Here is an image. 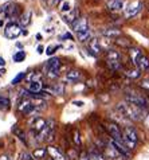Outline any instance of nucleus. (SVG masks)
Segmentation results:
<instances>
[{
	"instance_id": "obj_1",
	"label": "nucleus",
	"mask_w": 149,
	"mask_h": 160,
	"mask_svg": "<svg viewBox=\"0 0 149 160\" xmlns=\"http://www.w3.org/2000/svg\"><path fill=\"white\" fill-rule=\"evenodd\" d=\"M129 52H130V57H132L134 65L137 66V70H140V72L149 70V58L145 54H142L138 48H132V47L129 48Z\"/></svg>"
},
{
	"instance_id": "obj_2",
	"label": "nucleus",
	"mask_w": 149,
	"mask_h": 160,
	"mask_svg": "<svg viewBox=\"0 0 149 160\" xmlns=\"http://www.w3.org/2000/svg\"><path fill=\"white\" fill-rule=\"evenodd\" d=\"M118 110L124 114L125 117H128L129 120H133V121H140L144 116H142V110L141 109H138V108H136V106L133 105H130V104H120L117 106Z\"/></svg>"
},
{
	"instance_id": "obj_3",
	"label": "nucleus",
	"mask_w": 149,
	"mask_h": 160,
	"mask_svg": "<svg viewBox=\"0 0 149 160\" xmlns=\"http://www.w3.org/2000/svg\"><path fill=\"white\" fill-rule=\"evenodd\" d=\"M137 140H138V136H137V133H136L134 128L125 127L124 133H122V141H124V144H125L126 148H128L129 151H132L136 147Z\"/></svg>"
},
{
	"instance_id": "obj_4",
	"label": "nucleus",
	"mask_w": 149,
	"mask_h": 160,
	"mask_svg": "<svg viewBox=\"0 0 149 160\" xmlns=\"http://www.w3.org/2000/svg\"><path fill=\"white\" fill-rule=\"evenodd\" d=\"M105 128H106V131L109 132V135L113 137V141L124 144V141H122V133H121V129H120V127H118V124L109 121V122L105 124Z\"/></svg>"
},
{
	"instance_id": "obj_5",
	"label": "nucleus",
	"mask_w": 149,
	"mask_h": 160,
	"mask_svg": "<svg viewBox=\"0 0 149 160\" xmlns=\"http://www.w3.org/2000/svg\"><path fill=\"white\" fill-rule=\"evenodd\" d=\"M125 100L128 104L130 105H133L136 106V108H138V109H144L147 106V100L144 98V97L141 96H138V94H126L125 96Z\"/></svg>"
},
{
	"instance_id": "obj_6",
	"label": "nucleus",
	"mask_w": 149,
	"mask_h": 160,
	"mask_svg": "<svg viewBox=\"0 0 149 160\" xmlns=\"http://www.w3.org/2000/svg\"><path fill=\"white\" fill-rule=\"evenodd\" d=\"M22 32H23V31H22V27L19 24L10 23L6 27V30H4V37L8 39H16L17 37H20Z\"/></svg>"
},
{
	"instance_id": "obj_7",
	"label": "nucleus",
	"mask_w": 149,
	"mask_h": 160,
	"mask_svg": "<svg viewBox=\"0 0 149 160\" xmlns=\"http://www.w3.org/2000/svg\"><path fill=\"white\" fill-rule=\"evenodd\" d=\"M17 109H19L20 112L24 114V116H28V114H31L35 110V106H34V104L28 98H26L23 101H20V104L17 105Z\"/></svg>"
},
{
	"instance_id": "obj_8",
	"label": "nucleus",
	"mask_w": 149,
	"mask_h": 160,
	"mask_svg": "<svg viewBox=\"0 0 149 160\" xmlns=\"http://www.w3.org/2000/svg\"><path fill=\"white\" fill-rule=\"evenodd\" d=\"M0 11L4 12L8 18H16L19 15V6L17 4H6L0 8Z\"/></svg>"
},
{
	"instance_id": "obj_9",
	"label": "nucleus",
	"mask_w": 149,
	"mask_h": 160,
	"mask_svg": "<svg viewBox=\"0 0 149 160\" xmlns=\"http://www.w3.org/2000/svg\"><path fill=\"white\" fill-rule=\"evenodd\" d=\"M46 125V120L43 117H34L31 120V122H30V127H31V131L35 132L38 135L39 132H41L43 128Z\"/></svg>"
},
{
	"instance_id": "obj_10",
	"label": "nucleus",
	"mask_w": 149,
	"mask_h": 160,
	"mask_svg": "<svg viewBox=\"0 0 149 160\" xmlns=\"http://www.w3.org/2000/svg\"><path fill=\"white\" fill-rule=\"evenodd\" d=\"M46 151H47V153L50 155V158H51L52 160H66V158H65L63 152L58 148V147L49 145V147L46 148Z\"/></svg>"
},
{
	"instance_id": "obj_11",
	"label": "nucleus",
	"mask_w": 149,
	"mask_h": 160,
	"mask_svg": "<svg viewBox=\"0 0 149 160\" xmlns=\"http://www.w3.org/2000/svg\"><path fill=\"white\" fill-rule=\"evenodd\" d=\"M141 8H142V3H141V2H138V0H137V2L132 3V4H130V6L125 10L126 18H133V16H136L140 11H141Z\"/></svg>"
},
{
	"instance_id": "obj_12",
	"label": "nucleus",
	"mask_w": 149,
	"mask_h": 160,
	"mask_svg": "<svg viewBox=\"0 0 149 160\" xmlns=\"http://www.w3.org/2000/svg\"><path fill=\"white\" fill-rule=\"evenodd\" d=\"M71 26H73V30L75 31V34L89 30V24H87V19H86V18H78V19L74 22Z\"/></svg>"
},
{
	"instance_id": "obj_13",
	"label": "nucleus",
	"mask_w": 149,
	"mask_h": 160,
	"mask_svg": "<svg viewBox=\"0 0 149 160\" xmlns=\"http://www.w3.org/2000/svg\"><path fill=\"white\" fill-rule=\"evenodd\" d=\"M78 18H79V10L78 8H74V10H70L66 15H65V22L66 23H70V24H73L74 22H75Z\"/></svg>"
},
{
	"instance_id": "obj_14",
	"label": "nucleus",
	"mask_w": 149,
	"mask_h": 160,
	"mask_svg": "<svg viewBox=\"0 0 149 160\" xmlns=\"http://www.w3.org/2000/svg\"><path fill=\"white\" fill-rule=\"evenodd\" d=\"M89 51L93 57H97L101 52V46H99V41L98 39H90L89 42Z\"/></svg>"
},
{
	"instance_id": "obj_15",
	"label": "nucleus",
	"mask_w": 149,
	"mask_h": 160,
	"mask_svg": "<svg viewBox=\"0 0 149 160\" xmlns=\"http://www.w3.org/2000/svg\"><path fill=\"white\" fill-rule=\"evenodd\" d=\"M108 8L110 11H120L124 8V0H109Z\"/></svg>"
},
{
	"instance_id": "obj_16",
	"label": "nucleus",
	"mask_w": 149,
	"mask_h": 160,
	"mask_svg": "<svg viewBox=\"0 0 149 160\" xmlns=\"http://www.w3.org/2000/svg\"><path fill=\"white\" fill-rule=\"evenodd\" d=\"M12 133H14V135L17 137V139H19L22 143H24V144H27V137H26V133L23 132L20 129L19 127L17 125H14L12 127Z\"/></svg>"
},
{
	"instance_id": "obj_17",
	"label": "nucleus",
	"mask_w": 149,
	"mask_h": 160,
	"mask_svg": "<svg viewBox=\"0 0 149 160\" xmlns=\"http://www.w3.org/2000/svg\"><path fill=\"white\" fill-rule=\"evenodd\" d=\"M46 155H47L46 148H35V149L32 151L31 156H32L34 160H42V159L46 158Z\"/></svg>"
},
{
	"instance_id": "obj_18",
	"label": "nucleus",
	"mask_w": 149,
	"mask_h": 160,
	"mask_svg": "<svg viewBox=\"0 0 149 160\" xmlns=\"http://www.w3.org/2000/svg\"><path fill=\"white\" fill-rule=\"evenodd\" d=\"M31 16H32V12H31V11H26L24 14H22L20 19H19L20 26H23V27L28 26L30 23H31Z\"/></svg>"
},
{
	"instance_id": "obj_19",
	"label": "nucleus",
	"mask_w": 149,
	"mask_h": 160,
	"mask_svg": "<svg viewBox=\"0 0 149 160\" xmlns=\"http://www.w3.org/2000/svg\"><path fill=\"white\" fill-rule=\"evenodd\" d=\"M60 61L59 58H51L47 61V70H59Z\"/></svg>"
},
{
	"instance_id": "obj_20",
	"label": "nucleus",
	"mask_w": 149,
	"mask_h": 160,
	"mask_svg": "<svg viewBox=\"0 0 149 160\" xmlns=\"http://www.w3.org/2000/svg\"><path fill=\"white\" fill-rule=\"evenodd\" d=\"M102 34L105 37H109V38H118L121 35V30H117V28H108V30H103Z\"/></svg>"
},
{
	"instance_id": "obj_21",
	"label": "nucleus",
	"mask_w": 149,
	"mask_h": 160,
	"mask_svg": "<svg viewBox=\"0 0 149 160\" xmlns=\"http://www.w3.org/2000/svg\"><path fill=\"white\" fill-rule=\"evenodd\" d=\"M11 108V101L7 96H0V110H8Z\"/></svg>"
},
{
	"instance_id": "obj_22",
	"label": "nucleus",
	"mask_w": 149,
	"mask_h": 160,
	"mask_svg": "<svg viewBox=\"0 0 149 160\" xmlns=\"http://www.w3.org/2000/svg\"><path fill=\"white\" fill-rule=\"evenodd\" d=\"M77 38L79 42H86L91 38V31L90 30H86V31H82V32H77Z\"/></svg>"
},
{
	"instance_id": "obj_23",
	"label": "nucleus",
	"mask_w": 149,
	"mask_h": 160,
	"mask_svg": "<svg viewBox=\"0 0 149 160\" xmlns=\"http://www.w3.org/2000/svg\"><path fill=\"white\" fill-rule=\"evenodd\" d=\"M42 82H38V81H34V82H30V88H28V90L31 92V93H39L42 90Z\"/></svg>"
},
{
	"instance_id": "obj_24",
	"label": "nucleus",
	"mask_w": 149,
	"mask_h": 160,
	"mask_svg": "<svg viewBox=\"0 0 149 160\" xmlns=\"http://www.w3.org/2000/svg\"><path fill=\"white\" fill-rule=\"evenodd\" d=\"M66 78L69 81H77V79L81 78V73L78 72V70H71V72H69L66 74Z\"/></svg>"
},
{
	"instance_id": "obj_25",
	"label": "nucleus",
	"mask_w": 149,
	"mask_h": 160,
	"mask_svg": "<svg viewBox=\"0 0 149 160\" xmlns=\"http://www.w3.org/2000/svg\"><path fill=\"white\" fill-rule=\"evenodd\" d=\"M89 159L90 160H105L103 155L101 152H98V151H95V149H93V151H90L89 152Z\"/></svg>"
},
{
	"instance_id": "obj_26",
	"label": "nucleus",
	"mask_w": 149,
	"mask_h": 160,
	"mask_svg": "<svg viewBox=\"0 0 149 160\" xmlns=\"http://www.w3.org/2000/svg\"><path fill=\"white\" fill-rule=\"evenodd\" d=\"M108 65L112 70H124L120 61H108Z\"/></svg>"
},
{
	"instance_id": "obj_27",
	"label": "nucleus",
	"mask_w": 149,
	"mask_h": 160,
	"mask_svg": "<svg viewBox=\"0 0 149 160\" xmlns=\"http://www.w3.org/2000/svg\"><path fill=\"white\" fill-rule=\"evenodd\" d=\"M108 61H121V55L114 50L108 51Z\"/></svg>"
},
{
	"instance_id": "obj_28",
	"label": "nucleus",
	"mask_w": 149,
	"mask_h": 160,
	"mask_svg": "<svg viewBox=\"0 0 149 160\" xmlns=\"http://www.w3.org/2000/svg\"><path fill=\"white\" fill-rule=\"evenodd\" d=\"M12 59H14V62H16V63H19V62H23L26 59V52L24 51H17L16 54H14Z\"/></svg>"
},
{
	"instance_id": "obj_29",
	"label": "nucleus",
	"mask_w": 149,
	"mask_h": 160,
	"mask_svg": "<svg viewBox=\"0 0 149 160\" xmlns=\"http://www.w3.org/2000/svg\"><path fill=\"white\" fill-rule=\"evenodd\" d=\"M124 73L128 75V77H130V78H138L140 77V70H137V69H134V70H125L124 69Z\"/></svg>"
},
{
	"instance_id": "obj_30",
	"label": "nucleus",
	"mask_w": 149,
	"mask_h": 160,
	"mask_svg": "<svg viewBox=\"0 0 149 160\" xmlns=\"http://www.w3.org/2000/svg\"><path fill=\"white\" fill-rule=\"evenodd\" d=\"M24 78H26V73H24V72H22V73L17 74L14 79H12V82H11V83H12V85H17V83L22 82Z\"/></svg>"
},
{
	"instance_id": "obj_31",
	"label": "nucleus",
	"mask_w": 149,
	"mask_h": 160,
	"mask_svg": "<svg viewBox=\"0 0 149 160\" xmlns=\"http://www.w3.org/2000/svg\"><path fill=\"white\" fill-rule=\"evenodd\" d=\"M73 141H74V144H75V145H78V147L81 145V137H79V132H78V131H74Z\"/></svg>"
},
{
	"instance_id": "obj_32",
	"label": "nucleus",
	"mask_w": 149,
	"mask_h": 160,
	"mask_svg": "<svg viewBox=\"0 0 149 160\" xmlns=\"http://www.w3.org/2000/svg\"><path fill=\"white\" fill-rule=\"evenodd\" d=\"M47 75L50 78H58L59 77V70H47Z\"/></svg>"
},
{
	"instance_id": "obj_33",
	"label": "nucleus",
	"mask_w": 149,
	"mask_h": 160,
	"mask_svg": "<svg viewBox=\"0 0 149 160\" xmlns=\"http://www.w3.org/2000/svg\"><path fill=\"white\" fill-rule=\"evenodd\" d=\"M58 48H60L59 44H58V46H50V47H47L46 54H47V55H52V54L55 52V50H58Z\"/></svg>"
},
{
	"instance_id": "obj_34",
	"label": "nucleus",
	"mask_w": 149,
	"mask_h": 160,
	"mask_svg": "<svg viewBox=\"0 0 149 160\" xmlns=\"http://www.w3.org/2000/svg\"><path fill=\"white\" fill-rule=\"evenodd\" d=\"M20 160H34L32 156H31V153H28V152H23L20 155Z\"/></svg>"
},
{
	"instance_id": "obj_35",
	"label": "nucleus",
	"mask_w": 149,
	"mask_h": 160,
	"mask_svg": "<svg viewBox=\"0 0 149 160\" xmlns=\"http://www.w3.org/2000/svg\"><path fill=\"white\" fill-rule=\"evenodd\" d=\"M60 10H62L63 12H69L70 10H71V8H70V4H69L67 2H65V3H63V6H62V8H60Z\"/></svg>"
},
{
	"instance_id": "obj_36",
	"label": "nucleus",
	"mask_w": 149,
	"mask_h": 160,
	"mask_svg": "<svg viewBox=\"0 0 149 160\" xmlns=\"http://www.w3.org/2000/svg\"><path fill=\"white\" fill-rule=\"evenodd\" d=\"M78 160H90L89 159V153H87V152H82L79 155V159H78Z\"/></svg>"
},
{
	"instance_id": "obj_37",
	"label": "nucleus",
	"mask_w": 149,
	"mask_h": 160,
	"mask_svg": "<svg viewBox=\"0 0 149 160\" xmlns=\"http://www.w3.org/2000/svg\"><path fill=\"white\" fill-rule=\"evenodd\" d=\"M141 86L144 89H147V90H149V79H144V81L141 82Z\"/></svg>"
},
{
	"instance_id": "obj_38",
	"label": "nucleus",
	"mask_w": 149,
	"mask_h": 160,
	"mask_svg": "<svg viewBox=\"0 0 149 160\" xmlns=\"http://www.w3.org/2000/svg\"><path fill=\"white\" fill-rule=\"evenodd\" d=\"M0 160H12L10 155H7V153H3L2 156H0Z\"/></svg>"
},
{
	"instance_id": "obj_39",
	"label": "nucleus",
	"mask_w": 149,
	"mask_h": 160,
	"mask_svg": "<svg viewBox=\"0 0 149 160\" xmlns=\"http://www.w3.org/2000/svg\"><path fill=\"white\" fill-rule=\"evenodd\" d=\"M63 39H73V37H71V34H65L63 37H62Z\"/></svg>"
},
{
	"instance_id": "obj_40",
	"label": "nucleus",
	"mask_w": 149,
	"mask_h": 160,
	"mask_svg": "<svg viewBox=\"0 0 149 160\" xmlns=\"http://www.w3.org/2000/svg\"><path fill=\"white\" fill-rule=\"evenodd\" d=\"M43 50H45V47H43L42 44H41V46H38V52H39V54H42Z\"/></svg>"
},
{
	"instance_id": "obj_41",
	"label": "nucleus",
	"mask_w": 149,
	"mask_h": 160,
	"mask_svg": "<svg viewBox=\"0 0 149 160\" xmlns=\"http://www.w3.org/2000/svg\"><path fill=\"white\" fill-rule=\"evenodd\" d=\"M73 104H74V105H77V106H82V105H83V102H82V101H74Z\"/></svg>"
},
{
	"instance_id": "obj_42",
	"label": "nucleus",
	"mask_w": 149,
	"mask_h": 160,
	"mask_svg": "<svg viewBox=\"0 0 149 160\" xmlns=\"http://www.w3.org/2000/svg\"><path fill=\"white\" fill-rule=\"evenodd\" d=\"M6 65V61H4L3 57H0V66H4Z\"/></svg>"
},
{
	"instance_id": "obj_43",
	"label": "nucleus",
	"mask_w": 149,
	"mask_h": 160,
	"mask_svg": "<svg viewBox=\"0 0 149 160\" xmlns=\"http://www.w3.org/2000/svg\"><path fill=\"white\" fill-rule=\"evenodd\" d=\"M3 24H4V22H3V20H0V27H2Z\"/></svg>"
},
{
	"instance_id": "obj_44",
	"label": "nucleus",
	"mask_w": 149,
	"mask_h": 160,
	"mask_svg": "<svg viewBox=\"0 0 149 160\" xmlns=\"http://www.w3.org/2000/svg\"><path fill=\"white\" fill-rule=\"evenodd\" d=\"M46 160H52V159H51V158H49V159H46Z\"/></svg>"
}]
</instances>
